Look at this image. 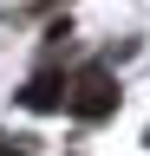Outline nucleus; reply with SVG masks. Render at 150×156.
Wrapping results in <instances>:
<instances>
[{"label": "nucleus", "mask_w": 150, "mask_h": 156, "mask_svg": "<svg viewBox=\"0 0 150 156\" xmlns=\"http://www.w3.org/2000/svg\"><path fill=\"white\" fill-rule=\"evenodd\" d=\"M26 104H33V111H52V104H65V91H59V72H39V78H33V85H26Z\"/></svg>", "instance_id": "2"}, {"label": "nucleus", "mask_w": 150, "mask_h": 156, "mask_svg": "<svg viewBox=\"0 0 150 156\" xmlns=\"http://www.w3.org/2000/svg\"><path fill=\"white\" fill-rule=\"evenodd\" d=\"M65 111H72V117H111V111H118V85H111V72H104V65L79 72V78L65 85Z\"/></svg>", "instance_id": "1"}]
</instances>
